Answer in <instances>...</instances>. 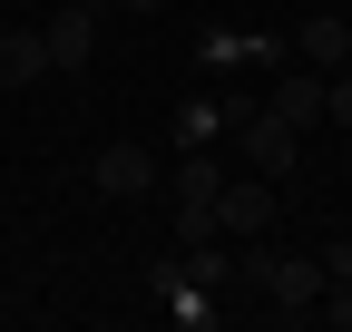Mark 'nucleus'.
Returning <instances> with one entry per match:
<instances>
[{
  "label": "nucleus",
  "mask_w": 352,
  "mask_h": 332,
  "mask_svg": "<svg viewBox=\"0 0 352 332\" xmlns=\"http://www.w3.org/2000/svg\"><path fill=\"white\" fill-rule=\"evenodd\" d=\"M314 322H333V332H352V274H323V303H314Z\"/></svg>",
  "instance_id": "9d476101"
},
{
  "label": "nucleus",
  "mask_w": 352,
  "mask_h": 332,
  "mask_svg": "<svg viewBox=\"0 0 352 332\" xmlns=\"http://www.w3.org/2000/svg\"><path fill=\"white\" fill-rule=\"evenodd\" d=\"M264 294H274L284 322H314V303H323V254H264Z\"/></svg>",
  "instance_id": "20e7f679"
},
{
  "label": "nucleus",
  "mask_w": 352,
  "mask_h": 332,
  "mask_svg": "<svg viewBox=\"0 0 352 332\" xmlns=\"http://www.w3.org/2000/svg\"><path fill=\"white\" fill-rule=\"evenodd\" d=\"M342 69H352V49H342Z\"/></svg>",
  "instance_id": "ddd939ff"
},
{
  "label": "nucleus",
  "mask_w": 352,
  "mask_h": 332,
  "mask_svg": "<svg viewBox=\"0 0 352 332\" xmlns=\"http://www.w3.org/2000/svg\"><path fill=\"white\" fill-rule=\"evenodd\" d=\"M235 128V98H186V117H176V147H215Z\"/></svg>",
  "instance_id": "6e6552de"
},
{
  "label": "nucleus",
  "mask_w": 352,
  "mask_h": 332,
  "mask_svg": "<svg viewBox=\"0 0 352 332\" xmlns=\"http://www.w3.org/2000/svg\"><path fill=\"white\" fill-rule=\"evenodd\" d=\"M264 108H274L284 128H323V78H314V69H294V78H284V88L264 98Z\"/></svg>",
  "instance_id": "0eeeda50"
},
{
  "label": "nucleus",
  "mask_w": 352,
  "mask_h": 332,
  "mask_svg": "<svg viewBox=\"0 0 352 332\" xmlns=\"http://www.w3.org/2000/svg\"><path fill=\"white\" fill-rule=\"evenodd\" d=\"M30 78H50V49H39V29H0V88H30Z\"/></svg>",
  "instance_id": "423d86ee"
},
{
  "label": "nucleus",
  "mask_w": 352,
  "mask_h": 332,
  "mask_svg": "<svg viewBox=\"0 0 352 332\" xmlns=\"http://www.w3.org/2000/svg\"><path fill=\"white\" fill-rule=\"evenodd\" d=\"M98 20H108V10H78V0H59L50 20H39V49H50V69H59V78L98 59Z\"/></svg>",
  "instance_id": "39448f33"
},
{
  "label": "nucleus",
  "mask_w": 352,
  "mask_h": 332,
  "mask_svg": "<svg viewBox=\"0 0 352 332\" xmlns=\"http://www.w3.org/2000/svg\"><path fill=\"white\" fill-rule=\"evenodd\" d=\"M226 137L245 147L254 176H274V186H294V176H303V128H284L274 108H245V98H235V128H226Z\"/></svg>",
  "instance_id": "f257e3e1"
},
{
  "label": "nucleus",
  "mask_w": 352,
  "mask_h": 332,
  "mask_svg": "<svg viewBox=\"0 0 352 332\" xmlns=\"http://www.w3.org/2000/svg\"><path fill=\"white\" fill-rule=\"evenodd\" d=\"M274 215H284L274 176H226L215 186V235H274Z\"/></svg>",
  "instance_id": "f03ea898"
},
{
  "label": "nucleus",
  "mask_w": 352,
  "mask_h": 332,
  "mask_svg": "<svg viewBox=\"0 0 352 332\" xmlns=\"http://www.w3.org/2000/svg\"><path fill=\"white\" fill-rule=\"evenodd\" d=\"M323 117H333V128H352V78H323Z\"/></svg>",
  "instance_id": "9b49d317"
},
{
  "label": "nucleus",
  "mask_w": 352,
  "mask_h": 332,
  "mask_svg": "<svg viewBox=\"0 0 352 332\" xmlns=\"http://www.w3.org/2000/svg\"><path fill=\"white\" fill-rule=\"evenodd\" d=\"M88 186H98L108 205H147V195H157V156H147L138 137H118V147L88 156Z\"/></svg>",
  "instance_id": "7ed1b4c3"
},
{
  "label": "nucleus",
  "mask_w": 352,
  "mask_h": 332,
  "mask_svg": "<svg viewBox=\"0 0 352 332\" xmlns=\"http://www.w3.org/2000/svg\"><path fill=\"white\" fill-rule=\"evenodd\" d=\"M108 10H127V20H157V10H166V0H108Z\"/></svg>",
  "instance_id": "f8f14e48"
},
{
  "label": "nucleus",
  "mask_w": 352,
  "mask_h": 332,
  "mask_svg": "<svg viewBox=\"0 0 352 332\" xmlns=\"http://www.w3.org/2000/svg\"><path fill=\"white\" fill-rule=\"evenodd\" d=\"M314 69H342V49H352V20H303V39H294Z\"/></svg>",
  "instance_id": "1a4fd4ad"
}]
</instances>
